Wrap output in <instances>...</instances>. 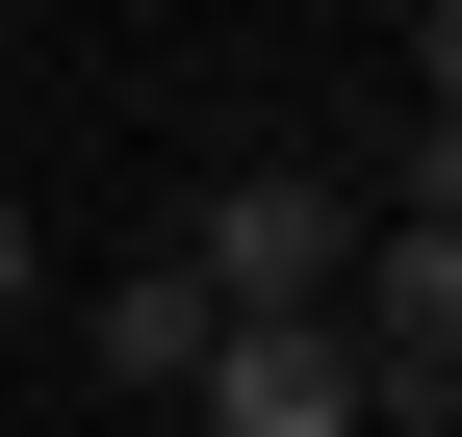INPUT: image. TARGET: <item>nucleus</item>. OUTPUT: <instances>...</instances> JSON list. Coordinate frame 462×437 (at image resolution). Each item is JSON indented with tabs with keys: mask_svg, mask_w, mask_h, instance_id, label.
<instances>
[{
	"mask_svg": "<svg viewBox=\"0 0 462 437\" xmlns=\"http://www.w3.org/2000/svg\"><path fill=\"white\" fill-rule=\"evenodd\" d=\"M180 284L231 309V335H334V284H360V181H334V154H231L206 232H180Z\"/></svg>",
	"mask_w": 462,
	"mask_h": 437,
	"instance_id": "obj_1",
	"label": "nucleus"
},
{
	"mask_svg": "<svg viewBox=\"0 0 462 437\" xmlns=\"http://www.w3.org/2000/svg\"><path fill=\"white\" fill-rule=\"evenodd\" d=\"M180 412H206V437H385L334 335H206V386H180Z\"/></svg>",
	"mask_w": 462,
	"mask_h": 437,
	"instance_id": "obj_2",
	"label": "nucleus"
},
{
	"mask_svg": "<svg viewBox=\"0 0 462 437\" xmlns=\"http://www.w3.org/2000/svg\"><path fill=\"white\" fill-rule=\"evenodd\" d=\"M206 335H231V309L180 284V257H129V284L78 309V360H103V386H129V412H180V386H206Z\"/></svg>",
	"mask_w": 462,
	"mask_h": 437,
	"instance_id": "obj_3",
	"label": "nucleus"
},
{
	"mask_svg": "<svg viewBox=\"0 0 462 437\" xmlns=\"http://www.w3.org/2000/svg\"><path fill=\"white\" fill-rule=\"evenodd\" d=\"M26 309H51V232H26V181H0V335H26Z\"/></svg>",
	"mask_w": 462,
	"mask_h": 437,
	"instance_id": "obj_4",
	"label": "nucleus"
}]
</instances>
